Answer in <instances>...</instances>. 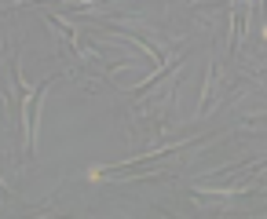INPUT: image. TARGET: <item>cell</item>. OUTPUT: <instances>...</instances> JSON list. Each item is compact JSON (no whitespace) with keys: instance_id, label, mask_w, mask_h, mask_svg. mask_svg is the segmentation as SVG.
I'll list each match as a JSON object with an SVG mask.
<instances>
[{"instance_id":"1","label":"cell","mask_w":267,"mask_h":219,"mask_svg":"<svg viewBox=\"0 0 267 219\" xmlns=\"http://www.w3.org/2000/svg\"><path fill=\"white\" fill-rule=\"evenodd\" d=\"M264 41H267V26H264Z\"/></svg>"}]
</instances>
